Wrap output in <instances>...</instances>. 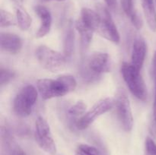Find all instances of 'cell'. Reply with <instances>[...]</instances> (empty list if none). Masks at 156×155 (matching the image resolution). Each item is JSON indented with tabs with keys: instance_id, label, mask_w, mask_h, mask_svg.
<instances>
[{
	"instance_id": "obj_21",
	"label": "cell",
	"mask_w": 156,
	"mask_h": 155,
	"mask_svg": "<svg viewBox=\"0 0 156 155\" xmlns=\"http://www.w3.org/2000/svg\"><path fill=\"white\" fill-rule=\"evenodd\" d=\"M78 155H100V151L97 147L89 144H81L76 149Z\"/></svg>"
},
{
	"instance_id": "obj_18",
	"label": "cell",
	"mask_w": 156,
	"mask_h": 155,
	"mask_svg": "<svg viewBox=\"0 0 156 155\" xmlns=\"http://www.w3.org/2000/svg\"><path fill=\"white\" fill-rule=\"evenodd\" d=\"M2 135L9 155H27L25 151L15 142L10 132L7 130L3 131Z\"/></svg>"
},
{
	"instance_id": "obj_28",
	"label": "cell",
	"mask_w": 156,
	"mask_h": 155,
	"mask_svg": "<svg viewBox=\"0 0 156 155\" xmlns=\"http://www.w3.org/2000/svg\"><path fill=\"white\" fill-rule=\"evenodd\" d=\"M153 117L155 122H156V88H155V100H154L153 104Z\"/></svg>"
},
{
	"instance_id": "obj_17",
	"label": "cell",
	"mask_w": 156,
	"mask_h": 155,
	"mask_svg": "<svg viewBox=\"0 0 156 155\" xmlns=\"http://www.w3.org/2000/svg\"><path fill=\"white\" fill-rule=\"evenodd\" d=\"M75 46V33L71 25L67 27L63 40V54L65 55L67 61L72 59L74 53Z\"/></svg>"
},
{
	"instance_id": "obj_13",
	"label": "cell",
	"mask_w": 156,
	"mask_h": 155,
	"mask_svg": "<svg viewBox=\"0 0 156 155\" xmlns=\"http://www.w3.org/2000/svg\"><path fill=\"white\" fill-rule=\"evenodd\" d=\"M86 103L82 100H79L67 109L66 116L69 127H71L73 129V128L76 129V122L86 112Z\"/></svg>"
},
{
	"instance_id": "obj_1",
	"label": "cell",
	"mask_w": 156,
	"mask_h": 155,
	"mask_svg": "<svg viewBox=\"0 0 156 155\" xmlns=\"http://www.w3.org/2000/svg\"><path fill=\"white\" fill-rule=\"evenodd\" d=\"M77 87V81L73 75L64 74L56 79L41 78L37 81V89L44 100L63 97L73 92Z\"/></svg>"
},
{
	"instance_id": "obj_14",
	"label": "cell",
	"mask_w": 156,
	"mask_h": 155,
	"mask_svg": "<svg viewBox=\"0 0 156 155\" xmlns=\"http://www.w3.org/2000/svg\"><path fill=\"white\" fill-rule=\"evenodd\" d=\"M76 28L80 35L81 47H82V52L86 51L92 40L93 33L94 32L88 26L85 25L83 21L80 19V18L76 21Z\"/></svg>"
},
{
	"instance_id": "obj_10",
	"label": "cell",
	"mask_w": 156,
	"mask_h": 155,
	"mask_svg": "<svg viewBox=\"0 0 156 155\" xmlns=\"http://www.w3.org/2000/svg\"><path fill=\"white\" fill-rule=\"evenodd\" d=\"M0 46L2 51L15 55L20 53L22 49L23 42L21 38L15 33H1Z\"/></svg>"
},
{
	"instance_id": "obj_29",
	"label": "cell",
	"mask_w": 156,
	"mask_h": 155,
	"mask_svg": "<svg viewBox=\"0 0 156 155\" xmlns=\"http://www.w3.org/2000/svg\"><path fill=\"white\" fill-rule=\"evenodd\" d=\"M11 1L13 2L14 3H15V4L18 6V5H21V4L23 3L24 0H11Z\"/></svg>"
},
{
	"instance_id": "obj_16",
	"label": "cell",
	"mask_w": 156,
	"mask_h": 155,
	"mask_svg": "<svg viewBox=\"0 0 156 155\" xmlns=\"http://www.w3.org/2000/svg\"><path fill=\"white\" fill-rule=\"evenodd\" d=\"M143 13L149 29L156 31V9L154 0H142Z\"/></svg>"
},
{
	"instance_id": "obj_22",
	"label": "cell",
	"mask_w": 156,
	"mask_h": 155,
	"mask_svg": "<svg viewBox=\"0 0 156 155\" xmlns=\"http://www.w3.org/2000/svg\"><path fill=\"white\" fill-rule=\"evenodd\" d=\"M15 77V71H12L9 68H4L2 66L1 67V71H0V84H1L2 87L9 84Z\"/></svg>"
},
{
	"instance_id": "obj_12",
	"label": "cell",
	"mask_w": 156,
	"mask_h": 155,
	"mask_svg": "<svg viewBox=\"0 0 156 155\" xmlns=\"http://www.w3.org/2000/svg\"><path fill=\"white\" fill-rule=\"evenodd\" d=\"M147 53V44L144 39L137 37L133 44L131 64L139 71L142 69Z\"/></svg>"
},
{
	"instance_id": "obj_6",
	"label": "cell",
	"mask_w": 156,
	"mask_h": 155,
	"mask_svg": "<svg viewBox=\"0 0 156 155\" xmlns=\"http://www.w3.org/2000/svg\"><path fill=\"white\" fill-rule=\"evenodd\" d=\"M97 12L100 15L101 21L96 33L108 41L119 43L120 40V33L108 9L99 4L97 5Z\"/></svg>"
},
{
	"instance_id": "obj_5",
	"label": "cell",
	"mask_w": 156,
	"mask_h": 155,
	"mask_svg": "<svg viewBox=\"0 0 156 155\" xmlns=\"http://www.w3.org/2000/svg\"><path fill=\"white\" fill-rule=\"evenodd\" d=\"M114 99V107L122 128L125 132H130L133 126V117L130 102L126 91L123 88H119Z\"/></svg>"
},
{
	"instance_id": "obj_26",
	"label": "cell",
	"mask_w": 156,
	"mask_h": 155,
	"mask_svg": "<svg viewBox=\"0 0 156 155\" xmlns=\"http://www.w3.org/2000/svg\"><path fill=\"white\" fill-rule=\"evenodd\" d=\"M152 75L153 78L156 81V50L155 53H154L152 61Z\"/></svg>"
},
{
	"instance_id": "obj_20",
	"label": "cell",
	"mask_w": 156,
	"mask_h": 155,
	"mask_svg": "<svg viewBox=\"0 0 156 155\" xmlns=\"http://www.w3.org/2000/svg\"><path fill=\"white\" fill-rule=\"evenodd\" d=\"M0 18H1V21H0L1 27H9V26L15 25L17 24L16 17H14L12 13L4 9H1L0 11Z\"/></svg>"
},
{
	"instance_id": "obj_7",
	"label": "cell",
	"mask_w": 156,
	"mask_h": 155,
	"mask_svg": "<svg viewBox=\"0 0 156 155\" xmlns=\"http://www.w3.org/2000/svg\"><path fill=\"white\" fill-rule=\"evenodd\" d=\"M114 107V99L112 97H105L96 102L92 107L87 111L76 122V129L84 130L87 129L98 117L106 113Z\"/></svg>"
},
{
	"instance_id": "obj_30",
	"label": "cell",
	"mask_w": 156,
	"mask_h": 155,
	"mask_svg": "<svg viewBox=\"0 0 156 155\" xmlns=\"http://www.w3.org/2000/svg\"><path fill=\"white\" fill-rule=\"evenodd\" d=\"M40 2H50V1H59V2H62L65 1V0H39Z\"/></svg>"
},
{
	"instance_id": "obj_11",
	"label": "cell",
	"mask_w": 156,
	"mask_h": 155,
	"mask_svg": "<svg viewBox=\"0 0 156 155\" xmlns=\"http://www.w3.org/2000/svg\"><path fill=\"white\" fill-rule=\"evenodd\" d=\"M34 12L40 18L41 24L36 33L37 38H42L48 34L52 26V15L50 10L45 6L38 5L34 7Z\"/></svg>"
},
{
	"instance_id": "obj_25",
	"label": "cell",
	"mask_w": 156,
	"mask_h": 155,
	"mask_svg": "<svg viewBox=\"0 0 156 155\" xmlns=\"http://www.w3.org/2000/svg\"><path fill=\"white\" fill-rule=\"evenodd\" d=\"M129 18H130L133 24L134 27H135L136 28L138 29V30H140V29L142 28L143 24V20H142L141 16H140V15H139L138 12H137L136 11L134 12L133 15Z\"/></svg>"
},
{
	"instance_id": "obj_31",
	"label": "cell",
	"mask_w": 156,
	"mask_h": 155,
	"mask_svg": "<svg viewBox=\"0 0 156 155\" xmlns=\"http://www.w3.org/2000/svg\"><path fill=\"white\" fill-rule=\"evenodd\" d=\"M155 4H156V0H155Z\"/></svg>"
},
{
	"instance_id": "obj_8",
	"label": "cell",
	"mask_w": 156,
	"mask_h": 155,
	"mask_svg": "<svg viewBox=\"0 0 156 155\" xmlns=\"http://www.w3.org/2000/svg\"><path fill=\"white\" fill-rule=\"evenodd\" d=\"M34 138L43 150L49 154H56V146L52 137L50 127L47 120L42 116H38L35 121Z\"/></svg>"
},
{
	"instance_id": "obj_19",
	"label": "cell",
	"mask_w": 156,
	"mask_h": 155,
	"mask_svg": "<svg viewBox=\"0 0 156 155\" xmlns=\"http://www.w3.org/2000/svg\"><path fill=\"white\" fill-rule=\"evenodd\" d=\"M16 19L17 24L22 30H28L31 25L32 19L27 11L21 7V5L16 8Z\"/></svg>"
},
{
	"instance_id": "obj_23",
	"label": "cell",
	"mask_w": 156,
	"mask_h": 155,
	"mask_svg": "<svg viewBox=\"0 0 156 155\" xmlns=\"http://www.w3.org/2000/svg\"><path fill=\"white\" fill-rule=\"evenodd\" d=\"M120 2L124 13L130 18L136 12L133 8V0H120Z\"/></svg>"
},
{
	"instance_id": "obj_2",
	"label": "cell",
	"mask_w": 156,
	"mask_h": 155,
	"mask_svg": "<svg viewBox=\"0 0 156 155\" xmlns=\"http://www.w3.org/2000/svg\"><path fill=\"white\" fill-rule=\"evenodd\" d=\"M121 74L124 81L133 95L142 101L148 99V90L140 71L135 68L131 62H123L121 65Z\"/></svg>"
},
{
	"instance_id": "obj_24",
	"label": "cell",
	"mask_w": 156,
	"mask_h": 155,
	"mask_svg": "<svg viewBox=\"0 0 156 155\" xmlns=\"http://www.w3.org/2000/svg\"><path fill=\"white\" fill-rule=\"evenodd\" d=\"M146 155H156V143L152 138L147 137L145 142Z\"/></svg>"
},
{
	"instance_id": "obj_9",
	"label": "cell",
	"mask_w": 156,
	"mask_h": 155,
	"mask_svg": "<svg viewBox=\"0 0 156 155\" xmlns=\"http://www.w3.org/2000/svg\"><path fill=\"white\" fill-rule=\"evenodd\" d=\"M87 68L97 75L101 76L111 71V57L107 53H94L84 61Z\"/></svg>"
},
{
	"instance_id": "obj_27",
	"label": "cell",
	"mask_w": 156,
	"mask_h": 155,
	"mask_svg": "<svg viewBox=\"0 0 156 155\" xmlns=\"http://www.w3.org/2000/svg\"><path fill=\"white\" fill-rule=\"evenodd\" d=\"M107 5L110 8H114L117 5V0H105Z\"/></svg>"
},
{
	"instance_id": "obj_3",
	"label": "cell",
	"mask_w": 156,
	"mask_h": 155,
	"mask_svg": "<svg viewBox=\"0 0 156 155\" xmlns=\"http://www.w3.org/2000/svg\"><path fill=\"white\" fill-rule=\"evenodd\" d=\"M38 97V91L34 85L23 87L15 96L13 101V111L21 118L29 116L33 111Z\"/></svg>"
},
{
	"instance_id": "obj_4",
	"label": "cell",
	"mask_w": 156,
	"mask_h": 155,
	"mask_svg": "<svg viewBox=\"0 0 156 155\" xmlns=\"http://www.w3.org/2000/svg\"><path fill=\"white\" fill-rule=\"evenodd\" d=\"M35 56L41 66L51 72H58L63 70L67 62L63 53L44 45L37 47L35 51Z\"/></svg>"
},
{
	"instance_id": "obj_15",
	"label": "cell",
	"mask_w": 156,
	"mask_h": 155,
	"mask_svg": "<svg viewBox=\"0 0 156 155\" xmlns=\"http://www.w3.org/2000/svg\"><path fill=\"white\" fill-rule=\"evenodd\" d=\"M80 19L93 31L95 33L97 32L101 21L100 15L97 11L91 10L88 8H83L81 11Z\"/></svg>"
}]
</instances>
